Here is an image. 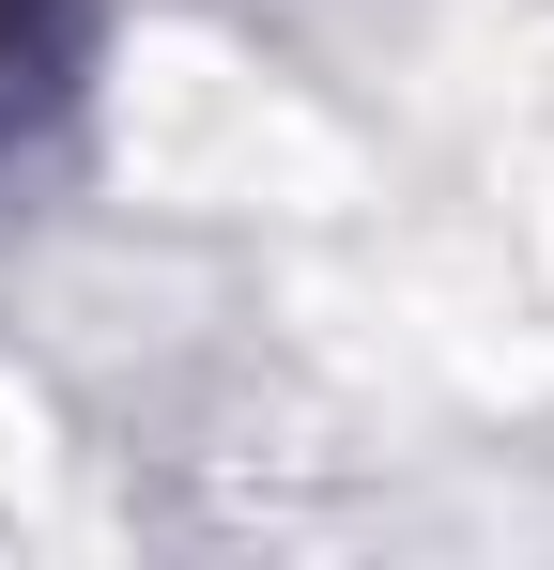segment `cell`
I'll use <instances>...</instances> for the list:
<instances>
[{
	"mask_svg": "<svg viewBox=\"0 0 554 570\" xmlns=\"http://www.w3.org/2000/svg\"><path fill=\"white\" fill-rule=\"evenodd\" d=\"M78 78V0H0V139H31Z\"/></svg>",
	"mask_w": 554,
	"mask_h": 570,
	"instance_id": "cell-1",
	"label": "cell"
}]
</instances>
